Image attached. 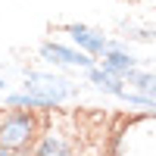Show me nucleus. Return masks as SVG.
<instances>
[{
	"mask_svg": "<svg viewBox=\"0 0 156 156\" xmlns=\"http://www.w3.org/2000/svg\"><path fill=\"white\" fill-rule=\"evenodd\" d=\"M37 56L44 62H50V66H59V69H90L97 62V56L84 53L75 44H62V41H41Z\"/></svg>",
	"mask_w": 156,
	"mask_h": 156,
	"instance_id": "7ed1b4c3",
	"label": "nucleus"
},
{
	"mask_svg": "<svg viewBox=\"0 0 156 156\" xmlns=\"http://www.w3.org/2000/svg\"><path fill=\"white\" fill-rule=\"evenodd\" d=\"M125 84H131L134 90H144V94H150V97H156V72H150V69H131L125 75Z\"/></svg>",
	"mask_w": 156,
	"mask_h": 156,
	"instance_id": "1a4fd4ad",
	"label": "nucleus"
},
{
	"mask_svg": "<svg viewBox=\"0 0 156 156\" xmlns=\"http://www.w3.org/2000/svg\"><path fill=\"white\" fill-rule=\"evenodd\" d=\"M62 31L69 34V41L75 47H81L84 53H90V56H100L103 50L109 47V37L103 34L100 28H90V25H81V22H66Z\"/></svg>",
	"mask_w": 156,
	"mask_h": 156,
	"instance_id": "20e7f679",
	"label": "nucleus"
},
{
	"mask_svg": "<svg viewBox=\"0 0 156 156\" xmlns=\"http://www.w3.org/2000/svg\"><path fill=\"white\" fill-rule=\"evenodd\" d=\"M41 115L37 109H19L6 106V112H0V147L6 153H31L37 134H41Z\"/></svg>",
	"mask_w": 156,
	"mask_h": 156,
	"instance_id": "f257e3e1",
	"label": "nucleus"
},
{
	"mask_svg": "<svg viewBox=\"0 0 156 156\" xmlns=\"http://www.w3.org/2000/svg\"><path fill=\"white\" fill-rule=\"evenodd\" d=\"M153 66H156V59H153Z\"/></svg>",
	"mask_w": 156,
	"mask_h": 156,
	"instance_id": "ddd939ff",
	"label": "nucleus"
},
{
	"mask_svg": "<svg viewBox=\"0 0 156 156\" xmlns=\"http://www.w3.org/2000/svg\"><path fill=\"white\" fill-rule=\"evenodd\" d=\"M6 106H19V109H37V112H53L59 109L50 97H41L34 90H19V94H6L3 97V109Z\"/></svg>",
	"mask_w": 156,
	"mask_h": 156,
	"instance_id": "6e6552de",
	"label": "nucleus"
},
{
	"mask_svg": "<svg viewBox=\"0 0 156 156\" xmlns=\"http://www.w3.org/2000/svg\"><path fill=\"white\" fill-rule=\"evenodd\" d=\"M31 153L34 156H72V153H78V144L66 140L59 131H44V134H37Z\"/></svg>",
	"mask_w": 156,
	"mask_h": 156,
	"instance_id": "423d86ee",
	"label": "nucleus"
},
{
	"mask_svg": "<svg viewBox=\"0 0 156 156\" xmlns=\"http://www.w3.org/2000/svg\"><path fill=\"white\" fill-rule=\"evenodd\" d=\"M119 28L125 31L128 41H140V44H153V41H156V28H150V25H134V22L122 19Z\"/></svg>",
	"mask_w": 156,
	"mask_h": 156,
	"instance_id": "9d476101",
	"label": "nucleus"
},
{
	"mask_svg": "<svg viewBox=\"0 0 156 156\" xmlns=\"http://www.w3.org/2000/svg\"><path fill=\"white\" fill-rule=\"evenodd\" d=\"M119 100H125L128 106H137V109H150L153 115H156V97H150V94H144V90H122L119 94Z\"/></svg>",
	"mask_w": 156,
	"mask_h": 156,
	"instance_id": "9b49d317",
	"label": "nucleus"
},
{
	"mask_svg": "<svg viewBox=\"0 0 156 156\" xmlns=\"http://www.w3.org/2000/svg\"><path fill=\"white\" fill-rule=\"evenodd\" d=\"M97 62H100L103 69H109L112 75H119V78H125L131 69H137V66H140V59H137V56H134V53H131V50H128L122 41H109V47L97 56Z\"/></svg>",
	"mask_w": 156,
	"mask_h": 156,
	"instance_id": "39448f33",
	"label": "nucleus"
},
{
	"mask_svg": "<svg viewBox=\"0 0 156 156\" xmlns=\"http://www.w3.org/2000/svg\"><path fill=\"white\" fill-rule=\"evenodd\" d=\"M22 78H25V90H34V94H41V97H50L56 106H62L66 100L78 97V90H81L75 81H69L66 75L47 72V69H25Z\"/></svg>",
	"mask_w": 156,
	"mask_h": 156,
	"instance_id": "f03ea898",
	"label": "nucleus"
},
{
	"mask_svg": "<svg viewBox=\"0 0 156 156\" xmlns=\"http://www.w3.org/2000/svg\"><path fill=\"white\" fill-rule=\"evenodd\" d=\"M3 87H6V78H0V90H3Z\"/></svg>",
	"mask_w": 156,
	"mask_h": 156,
	"instance_id": "f8f14e48",
	"label": "nucleus"
},
{
	"mask_svg": "<svg viewBox=\"0 0 156 156\" xmlns=\"http://www.w3.org/2000/svg\"><path fill=\"white\" fill-rule=\"evenodd\" d=\"M84 75H87V81L94 84L97 90H103V94H109V97H119L122 90H125V78L112 75L109 69H103L100 62H94L90 69H84Z\"/></svg>",
	"mask_w": 156,
	"mask_h": 156,
	"instance_id": "0eeeda50",
	"label": "nucleus"
},
{
	"mask_svg": "<svg viewBox=\"0 0 156 156\" xmlns=\"http://www.w3.org/2000/svg\"><path fill=\"white\" fill-rule=\"evenodd\" d=\"M153 3H156V0H153Z\"/></svg>",
	"mask_w": 156,
	"mask_h": 156,
	"instance_id": "4468645a",
	"label": "nucleus"
}]
</instances>
